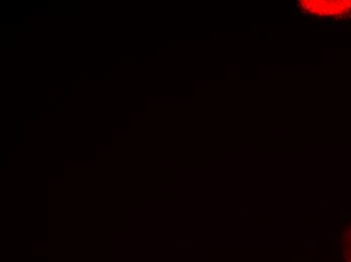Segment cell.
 I'll list each match as a JSON object with an SVG mask.
<instances>
[{
    "mask_svg": "<svg viewBox=\"0 0 351 262\" xmlns=\"http://www.w3.org/2000/svg\"><path fill=\"white\" fill-rule=\"evenodd\" d=\"M297 6L302 14L312 18H351V0H300Z\"/></svg>",
    "mask_w": 351,
    "mask_h": 262,
    "instance_id": "6da1fadb",
    "label": "cell"
},
{
    "mask_svg": "<svg viewBox=\"0 0 351 262\" xmlns=\"http://www.w3.org/2000/svg\"><path fill=\"white\" fill-rule=\"evenodd\" d=\"M342 251L344 261L351 262V224L346 226L342 233Z\"/></svg>",
    "mask_w": 351,
    "mask_h": 262,
    "instance_id": "7a4b0ae2",
    "label": "cell"
}]
</instances>
